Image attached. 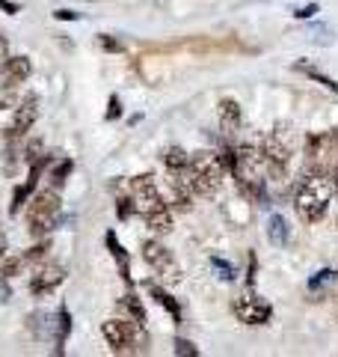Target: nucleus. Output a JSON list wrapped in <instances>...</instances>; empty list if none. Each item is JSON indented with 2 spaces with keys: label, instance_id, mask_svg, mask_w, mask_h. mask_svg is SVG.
<instances>
[{
  "label": "nucleus",
  "instance_id": "nucleus-6",
  "mask_svg": "<svg viewBox=\"0 0 338 357\" xmlns=\"http://www.w3.org/2000/svg\"><path fill=\"white\" fill-rule=\"evenodd\" d=\"M101 333H104L107 345L116 354H128V351H143L145 345V333L137 321L131 319H110L101 325Z\"/></svg>",
  "mask_w": 338,
  "mask_h": 357
},
{
  "label": "nucleus",
  "instance_id": "nucleus-20",
  "mask_svg": "<svg viewBox=\"0 0 338 357\" xmlns=\"http://www.w3.org/2000/svg\"><path fill=\"white\" fill-rule=\"evenodd\" d=\"M36 182H39V178L27 176V182L15 188V191H13V203H9V215H18V211L27 206V199L33 197V191H36Z\"/></svg>",
  "mask_w": 338,
  "mask_h": 357
},
{
  "label": "nucleus",
  "instance_id": "nucleus-24",
  "mask_svg": "<svg viewBox=\"0 0 338 357\" xmlns=\"http://www.w3.org/2000/svg\"><path fill=\"white\" fill-rule=\"evenodd\" d=\"M51 253V241L48 238H39L36 244H33V248H27L24 253V265H39V262H45V256Z\"/></svg>",
  "mask_w": 338,
  "mask_h": 357
},
{
  "label": "nucleus",
  "instance_id": "nucleus-32",
  "mask_svg": "<svg viewBox=\"0 0 338 357\" xmlns=\"http://www.w3.org/2000/svg\"><path fill=\"white\" fill-rule=\"evenodd\" d=\"M175 354L178 357H199V349L190 340H175Z\"/></svg>",
  "mask_w": 338,
  "mask_h": 357
},
{
  "label": "nucleus",
  "instance_id": "nucleus-14",
  "mask_svg": "<svg viewBox=\"0 0 338 357\" xmlns=\"http://www.w3.org/2000/svg\"><path fill=\"white\" fill-rule=\"evenodd\" d=\"M104 241H107V250H110V256L116 259V268H119V277L125 280L131 289H134V280H131V259H128V250L122 248V241H119V236L113 229H107V236H104Z\"/></svg>",
  "mask_w": 338,
  "mask_h": 357
},
{
  "label": "nucleus",
  "instance_id": "nucleus-5",
  "mask_svg": "<svg viewBox=\"0 0 338 357\" xmlns=\"http://www.w3.org/2000/svg\"><path fill=\"white\" fill-rule=\"evenodd\" d=\"M306 164H309L306 173H323V176L335 173V167H338V137H335V131L309 134L306 137Z\"/></svg>",
  "mask_w": 338,
  "mask_h": 357
},
{
  "label": "nucleus",
  "instance_id": "nucleus-33",
  "mask_svg": "<svg viewBox=\"0 0 338 357\" xmlns=\"http://www.w3.org/2000/svg\"><path fill=\"white\" fill-rule=\"evenodd\" d=\"M98 48H104V51L119 54V51H125V45H122L119 39H113V36H98Z\"/></svg>",
  "mask_w": 338,
  "mask_h": 357
},
{
  "label": "nucleus",
  "instance_id": "nucleus-26",
  "mask_svg": "<svg viewBox=\"0 0 338 357\" xmlns=\"http://www.w3.org/2000/svg\"><path fill=\"white\" fill-rule=\"evenodd\" d=\"M21 265H24V256H0V277H6V280H13V277L21 271Z\"/></svg>",
  "mask_w": 338,
  "mask_h": 357
},
{
  "label": "nucleus",
  "instance_id": "nucleus-35",
  "mask_svg": "<svg viewBox=\"0 0 338 357\" xmlns=\"http://www.w3.org/2000/svg\"><path fill=\"white\" fill-rule=\"evenodd\" d=\"M39 155H42V143H39V140H30V143H27V155H24V158H27V161H36Z\"/></svg>",
  "mask_w": 338,
  "mask_h": 357
},
{
  "label": "nucleus",
  "instance_id": "nucleus-2",
  "mask_svg": "<svg viewBox=\"0 0 338 357\" xmlns=\"http://www.w3.org/2000/svg\"><path fill=\"white\" fill-rule=\"evenodd\" d=\"M184 178V182L190 185V191H193V197H214L220 191L223 185V164L217 161V152H193L187 161V170L178 173Z\"/></svg>",
  "mask_w": 338,
  "mask_h": 357
},
{
  "label": "nucleus",
  "instance_id": "nucleus-11",
  "mask_svg": "<svg viewBox=\"0 0 338 357\" xmlns=\"http://www.w3.org/2000/svg\"><path fill=\"white\" fill-rule=\"evenodd\" d=\"M33 72V63L30 57H24V54H18V57H6L3 63H0V81L3 84H13V86H21L30 77Z\"/></svg>",
  "mask_w": 338,
  "mask_h": 357
},
{
  "label": "nucleus",
  "instance_id": "nucleus-15",
  "mask_svg": "<svg viewBox=\"0 0 338 357\" xmlns=\"http://www.w3.org/2000/svg\"><path fill=\"white\" fill-rule=\"evenodd\" d=\"M169 206H172L175 211L193 208V191H190V185L178 173H172V178H169Z\"/></svg>",
  "mask_w": 338,
  "mask_h": 357
},
{
  "label": "nucleus",
  "instance_id": "nucleus-1",
  "mask_svg": "<svg viewBox=\"0 0 338 357\" xmlns=\"http://www.w3.org/2000/svg\"><path fill=\"white\" fill-rule=\"evenodd\" d=\"M335 197V178L323 173H306V178L297 188L294 208L303 223H321L330 211V203Z\"/></svg>",
  "mask_w": 338,
  "mask_h": 357
},
{
  "label": "nucleus",
  "instance_id": "nucleus-21",
  "mask_svg": "<svg viewBox=\"0 0 338 357\" xmlns=\"http://www.w3.org/2000/svg\"><path fill=\"white\" fill-rule=\"evenodd\" d=\"M294 69H297V72H303L306 77H312V81H318L321 86H326V89H330V93H335V96H338V84L332 81L330 75H323L321 69H314L312 63H306V60H297V63H294Z\"/></svg>",
  "mask_w": 338,
  "mask_h": 357
},
{
  "label": "nucleus",
  "instance_id": "nucleus-4",
  "mask_svg": "<svg viewBox=\"0 0 338 357\" xmlns=\"http://www.w3.org/2000/svg\"><path fill=\"white\" fill-rule=\"evenodd\" d=\"M134 203H137V211L143 215L145 227H149L154 236H169V232H172V206L161 197L157 185L134 191Z\"/></svg>",
  "mask_w": 338,
  "mask_h": 357
},
{
  "label": "nucleus",
  "instance_id": "nucleus-37",
  "mask_svg": "<svg viewBox=\"0 0 338 357\" xmlns=\"http://www.w3.org/2000/svg\"><path fill=\"white\" fill-rule=\"evenodd\" d=\"M54 18H56V21H77L81 15H77V13H72V9H56V13H54Z\"/></svg>",
  "mask_w": 338,
  "mask_h": 357
},
{
  "label": "nucleus",
  "instance_id": "nucleus-7",
  "mask_svg": "<svg viewBox=\"0 0 338 357\" xmlns=\"http://www.w3.org/2000/svg\"><path fill=\"white\" fill-rule=\"evenodd\" d=\"M232 310H234V316H238V321H243V325H267L270 316H273V307H270L264 298H258V295L234 298Z\"/></svg>",
  "mask_w": 338,
  "mask_h": 357
},
{
  "label": "nucleus",
  "instance_id": "nucleus-28",
  "mask_svg": "<svg viewBox=\"0 0 338 357\" xmlns=\"http://www.w3.org/2000/svg\"><path fill=\"white\" fill-rule=\"evenodd\" d=\"M211 268H214V271H217L220 280H225V283L234 280V265H232V262H223L220 256H214V259H211Z\"/></svg>",
  "mask_w": 338,
  "mask_h": 357
},
{
  "label": "nucleus",
  "instance_id": "nucleus-3",
  "mask_svg": "<svg viewBox=\"0 0 338 357\" xmlns=\"http://www.w3.org/2000/svg\"><path fill=\"white\" fill-rule=\"evenodd\" d=\"M261 149V161H264V170L267 176L279 182V178L288 176V167H291V158H294V143H291V134L285 128H273L270 134H264V140L258 143Z\"/></svg>",
  "mask_w": 338,
  "mask_h": 357
},
{
  "label": "nucleus",
  "instance_id": "nucleus-19",
  "mask_svg": "<svg viewBox=\"0 0 338 357\" xmlns=\"http://www.w3.org/2000/svg\"><path fill=\"white\" fill-rule=\"evenodd\" d=\"M69 333H72V312L69 307H60V312H56V349L54 354H65V340H69Z\"/></svg>",
  "mask_w": 338,
  "mask_h": 357
},
{
  "label": "nucleus",
  "instance_id": "nucleus-9",
  "mask_svg": "<svg viewBox=\"0 0 338 357\" xmlns=\"http://www.w3.org/2000/svg\"><path fill=\"white\" fill-rule=\"evenodd\" d=\"M143 259L149 262L157 274H163L166 280H178V277H182V268L175 265V259H172V250L163 248V244L157 241V238L143 244Z\"/></svg>",
  "mask_w": 338,
  "mask_h": 357
},
{
  "label": "nucleus",
  "instance_id": "nucleus-25",
  "mask_svg": "<svg viewBox=\"0 0 338 357\" xmlns=\"http://www.w3.org/2000/svg\"><path fill=\"white\" fill-rule=\"evenodd\" d=\"M72 170H74L72 158H63L60 164H54V167H51V176H48V178H51V185H54V188H63V185H65V178L72 176Z\"/></svg>",
  "mask_w": 338,
  "mask_h": 357
},
{
  "label": "nucleus",
  "instance_id": "nucleus-16",
  "mask_svg": "<svg viewBox=\"0 0 338 357\" xmlns=\"http://www.w3.org/2000/svg\"><path fill=\"white\" fill-rule=\"evenodd\" d=\"M54 208H63V199L56 194V188H45V191H33V197L27 199V218L33 215H42V211H54Z\"/></svg>",
  "mask_w": 338,
  "mask_h": 357
},
{
  "label": "nucleus",
  "instance_id": "nucleus-12",
  "mask_svg": "<svg viewBox=\"0 0 338 357\" xmlns=\"http://www.w3.org/2000/svg\"><path fill=\"white\" fill-rule=\"evenodd\" d=\"M241 122H243L241 105L234 102V98H220V131H223L225 140H229L232 134H238Z\"/></svg>",
  "mask_w": 338,
  "mask_h": 357
},
{
  "label": "nucleus",
  "instance_id": "nucleus-39",
  "mask_svg": "<svg viewBox=\"0 0 338 357\" xmlns=\"http://www.w3.org/2000/svg\"><path fill=\"white\" fill-rule=\"evenodd\" d=\"M6 57H9V42H6L3 33H0V63H3Z\"/></svg>",
  "mask_w": 338,
  "mask_h": 357
},
{
  "label": "nucleus",
  "instance_id": "nucleus-18",
  "mask_svg": "<svg viewBox=\"0 0 338 357\" xmlns=\"http://www.w3.org/2000/svg\"><path fill=\"white\" fill-rule=\"evenodd\" d=\"M267 238L273 248H285L288 238H291V227H288V220L282 218V215H273L267 220Z\"/></svg>",
  "mask_w": 338,
  "mask_h": 357
},
{
  "label": "nucleus",
  "instance_id": "nucleus-31",
  "mask_svg": "<svg viewBox=\"0 0 338 357\" xmlns=\"http://www.w3.org/2000/svg\"><path fill=\"white\" fill-rule=\"evenodd\" d=\"M149 185H154V176L152 173H140V176H134L131 182H128V191L134 194V191H140V188H149Z\"/></svg>",
  "mask_w": 338,
  "mask_h": 357
},
{
  "label": "nucleus",
  "instance_id": "nucleus-23",
  "mask_svg": "<svg viewBox=\"0 0 338 357\" xmlns=\"http://www.w3.org/2000/svg\"><path fill=\"white\" fill-rule=\"evenodd\" d=\"M187 161H190V152H184L182 146H169L163 152V164L169 173H184L187 170Z\"/></svg>",
  "mask_w": 338,
  "mask_h": 357
},
{
  "label": "nucleus",
  "instance_id": "nucleus-30",
  "mask_svg": "<svg viewBox=\"0 0 338 357\" xmlns=\"http://www.w3.org/2000/svg\"><path fill=\"white\" fill-rule=\"evenodd\" d=\"M332 280H335V271H332V268H323V271H318V274H314L312 280H309V289H312V292H318L321 286L332 283Z\"/></svg>",
  "mask_w": 338,
  "mask_h": 357
},
{
  "label": "nucleus",
  "instance_id": "nucleus-10",
  "mask_svg": "<svg viewBox=\"0 0 338 357\" xmlns=\"http://www.w3.org/2000/svg\"><path fill=\"white\" fill-rule=\"evenodd\" d=\"M63 280H65V268L63 265L39 262V268L30 277V292L36 295V298H45V295H51Z\"/></svg>",
  "mask_w": 338,
  "mask_h": 357
},
{
  "label": "nucleus",
  "instance_id": "nucleus-38",
  "mask_svg": "<svg viewBox=\"0 0 338 357\" xmlns=\"http://www.w3.org/2000/svg\"><path fill=\"white\" fill-rule=\"evenodd\" d=\"M0 9H3V13H9V15H15L18 13V3H13V0H0Z\"/></svg>",
  "mask_w": 338,
  "mask_h": 357
},
{
  "label": "nucleus",
  "instance_id": "nucleus-22",
  "mask_svg": "<svg viewBox=\"0 0 338 357\" xmlns=\"http://www.w3.org/2000/svg\"><path fill=\"white\" fill-rule=\"evenodd\" d=\"M119 304H122V310H125L128 316H131V321H137L140 328H145V307H143V301H140L137 295H134V292H125Z\"/></svg>",
  "mask_w": 338,
  "mask_h": 357
},
{
  "label": "nucleus",
  "instance_id": "nucleus-34",
  "mask_svg": "<svg viewBox=\"0 0 338 357\" xmlns=\"http://www.w3.org/2000/svg\"><path fill=\"white\" fill-rule=\"evenodd\" d=\"M119 116H122V98L113 93L110 96V105H107V119L113 122V119H119Z\"/></svg>",
  "mask_w": 338,
  "mask_h": 357
},
{
  "label": "nucleus",
  "instance_id": "nucleus-40",
  "mask_svg": "<svg viewBox=\"0 0 338 357\" xmlns=\"http://www.w3.org/2000/svg\"><path fill=\"white\" fill-rule=\"evenodd\" d=\"M9 298H13V292L6 286V277H0V301H9Z\"/></svg>",
  "mask_w": 338,
  "mask_h": 357
},
{
  "label": "nucleus",
  "instance_id": "nucleus-13",
  "mask_svg": "<svg viewBox=\"0 0 338 357\" xmlns=\"http://www.w3.org/2000/svg\"><path fill=\"white\" fill-rule=\"evenodd\" d=\"M60 220H63V208L42 211V215L27 218V232H30L33 238H45V236H51V232L60 227Z\"/></svg>",
  "mask_w": 338,
  "mask_h": 357
},
{
  "label": "nucleus",
  "instance_id": "nucleus-8",
  "mask_svg": "<svg viewBox=\"0 0 338 357\" xmlns=\"http://www.w3.org/2000/svg\"><path fill=\"white\" fill-rule=\"evenodd\" d=\"M36 119H39V98L36 96L21 98V102L13 107V126L6 128V137L9 140H21L33 126H36Z\"/></svg>",
  "mask_w": 338,
  "mask_h": 357
},
{
  "label": "nucleus",
  "instance_id": "nucleus-27",
  "mask_svg": "<svg viewBox=\"0 0 338 357\" xmlns=\"http://www.w3.org/2000/svg\"><path fill=\"white\" fill-rule=\"evenodd\" d=\"M18 105V86L0 81V110H13Z\"/></svg>",
  "mask_w": 338,
  "mask_h": 357
},
{
  "label": "nucleus",
  "instance_id": "nucleus-17",
  "mask_svg": "<svg viewBox=\"0 0 338 357\" xmlns=\"http://www.w3.org/2000/svg\"><path fill=\"white\" fill-rule=\"evenodd\" d=\"M145 289H149V295H152V298L157 301V304H161V307L169 312V316L175 319V325H178V321H182V307H178V301H175L172 295H169L163 286H157L154 280H149V283H145Z\"/></svg>",
  "mask_w": 338,
  "mask_h": 357
},
{
  "label": "nucleus",
  "instance_id": "nucleus-29",
  "mask_svg": "<svg viewBox=\"0 0 338 357\" xmlns=\"http://www.w3.org/2000/svg\"><path fill=\"white\" fill-rule=\"evenodd\" d=\"M134 211H137V203H134V194H128V197H119L116 199V215L122 218V220H128Z\"/></svg>",
  "mask_w": 338,
  "mask_h": 357
},
{
  "label": "nucleus",
  "instance_id": "nucleus-41",
  "mask_svg": "<svg viewBox=\"0 0 338 357\" xmlns=\"http://www.w3.org/2000/svg\"><path fill=\"white\" fill-rule=\"evenodd\" d=\"M0 256H6V236L0 232Z\"/></svg>",
  "mask_w": 338,
  "mask_h": 357
},
{
  "label": "nucleus",
  "instance_id": "nucleus-36",
  "mask_svg": "<svg viewBox=\"0 0 338 357\" xmlns=\"http://www.w3.org/2000/svg\"><path fill=\"white\" fill-rule=\"evenodd\" d=\"M314 13H318V3H309V6H300V9H294V15H297V18H312Z\"/></svg>",
  "mask_w": 338,
  "mask_h": 357
}]
</instances>
